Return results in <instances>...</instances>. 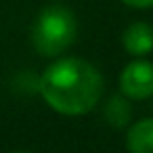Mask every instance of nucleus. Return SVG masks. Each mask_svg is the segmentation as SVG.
<instances>
[{"instance_id": "4", "label": "nucleus", "mask_w": 153, "mask_h": 153, "mask_svg": "<svg viewBox=\"0 0 153 153\" xmlns=\"http://www.w3.org/2000/svg\"><path fill=\"white\" fill-rule=\"evenodd\" d=\"M122 44H124L126 53H130L132 57L149 55L153 51V27L149 23H143V21L128 25L124 36H122Z\"/></svg>"}, {"instance_id": "2", "label": "nucleus", "mask_w": 153, "mask_h": 153, "mask_svg": "<svg viewBox=\"0 0 153 153\" xmlns=\"http://www.w3.org/2000/svg\"><path fill=\"white\" fill-rule=\"evenodd\" d=\"M76 15L63 4H48L40 11L32 27V44L44 57L63 55L76 40Z\"/></svg>"}, {"instance_id": "7", "label": "nucleus", "mask_w": 153, "mask_h": 153, "mask_svg": "<svg viewBox=\"0 0 153 153\" xmlns=\"http://www.w3.org/2000/svg\"><path fill=\"white\" fill-rule=\"evenodd\" d=\"M13 153H27V151H13Z\"/></svg>"}, {"instance_id": "1", "label": "nucleus", "mask_w": 153, "mask_h": 153, "mask_svg": "<svg viewBox=\"0 0 153 153\" xmlns=\"http://www.w3.org/2000/svg\"><path fill=\"white\" fill-rule=\"evenodd\" d=\"M101 71L76 57L57 59L40 78L38 90L46 105L61 115H84L94 109L103 97Z\"/></svg>"}, {"instance_id": "5", "label": "nucleus", "mask_w": 153, "mask_h": 153, "mask_svg": "<svg viewBox=\"0 0 153 153\" xmlns=\"http://www.w3.org/2000/svg\"><path fill=\"white\" fill-rule=\"evenodd\" d=\"M126 147L130 153H153V117H143L130 126Z\"/></svg>"}, {"instance_id": "6", "label": "nucleus", "mask_w": 153, "mask_h": 153, "mask_svg": "<svg viewBox=\"0 0 153 153\" xmlns=\"http://www.w3.org/2000/svg\"><path fill=\"white\" fill-rule=\"evenodd\" d=\"M122 2L132 7V9H149V7H153V0H122Z\"/></svg>"}, {"instance_id": "3", "label": "nucleus", "mask_w": 153, "mask_h": 153, "mask_svg": "<svg viewBox=\"0 0 153 153\" xmlns=\"http://www.w3.org/2000/svg\"><path fill=\"white\" fill-rule=\"evenodd\" d=\"M120 90L128 99L143 101L153 94V63L136 57L120 74Z\"/></svg>"}]
</instances>
